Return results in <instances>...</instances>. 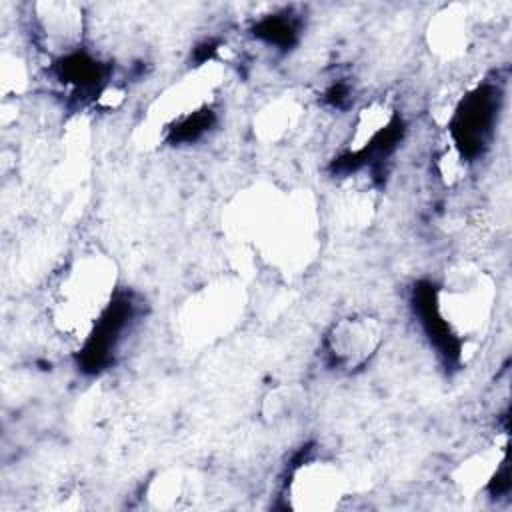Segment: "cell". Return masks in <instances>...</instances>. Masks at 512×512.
Instances as JSON below:
<instances>
[{"instance_id":"obj_1","label":"cell","mask_w":512,"mask_h":512,"mask_svg":"<svg viewBox=\"0 0 512 512\" xmlns=\"http://www.w3.org/2000/svg\"><path fill=\"white\" fill-rule=\"evenodd\" d=\"M228 232L282 274L304 272L316 256L320 212L310 192L254 184L226 210Z\"/></svg>"},{"instance_id":"obj_2","label":"cell","mask_w":512,"mask_h":512,"mask_svg":"<svg viewBox=\"0 0 512 512\" xmlns=\"http://www.w3.org/2000/svg\"><path fill=\"white\" fill-rule=\"evenodd\" d=\"M118 264L98 246L80 248L48 286V318L58 334L80 346L118 298Z\"/></svg>"},{"instance_id":"obj_3","label":"cell","mask_w":512,"mask_h":512,"mask_svg":"<svg viewBox=\"0 0 512 512\" xmlns=\"http://www.w3.org/2000/svg\"><path fill=\"white\" fill-rule=\"evenodd\" d=\"M222 80L224 66L220 60L208 58L196 64L150 102L140 124L144 138L194 140L210 124L212 102Z\"/></svg>"},{"instance_id":"obj_4","label":"cell","mask_w":512,"mask_h":512,"mask_svg":"<svg viewBox=\"0 0 512 512\" xmlns=\"http://www.w3.org/2000/svg\"><path fill=\"white\" fill-rule=\"evenodd\" d=\"M496 282L474 262H456L432 290L430 312L446 338L462 350L476 344L492 324L496 308Z\"/></svg>"},{"instance_id":"obj_5","label":"cell","mask_w":512,"mask_h":512,"mask_svg":"<svg viewBox=\"0 0 512 512\" xmlns=\"http://www.w3.org/2000/svg\"><path fill=\"white\" fill-rule=\"evenodd\" d=\"M248 294L240 278L224 274L196 288L180 306L176 320L182 340L206 346L226 338L242 322Z\"/></svg>"},{"instance_id":"obj_6","label":"cell","mask_w":512,"mask_h":512,"mask_svg":"<svg viewBox=\"0 0 512 512\" xmlns=\"http://www.w3.org/2000/svg\"><path fill=\"white\" fill-rule=\"evenodd\" d=\"M348 492L342 468L330 458H306L296 464L286 482V504L292 510H334Z\"/></svg>"},{"instance_id":"obj_7","label":"cell","mask_w":512,"mask_h":512,"mask_svg":"<svg viewBox=\"0 0 512 512\" xmlns=\"http://www.w3.org/2000/svg\"><path fill=\"white\" fill-rule=\"evenodd\" d=\"M32 36L54 62L64 60L84 46L86 16L76 2L48 0L30 6Z\"/></svg>"},{"instance_id":"obj_8","label":"cell","mask_w":512,"mask_h":512,"mask_svg":"<svg viewBox=\"0 0 512 512\" xmlns=\"http://www.w3.org/2000/svg\"><path fill=\"white\" fill-rule=\"evenodd\" d=\"M384 334L382 318L368 312L348 314L330 326L324 336V350L334 368L356 372L376 356Z\"/></svg>"},{"instance_id":"obj_9","label":"cell","mask_w":512,"mask_h":512,"mask_svg":"<svg viewBox=\"0 0 512 512\" xmlns=\"http://www.w3.org/2000/svg\"><path fill=\"white\" fill-rule=\"evenodd\" d=\"M472 38V22L466 6L450 4L436 12L426 28V42L434 56L456 60L466 54Z\"/></svg>"},{"instance_id":"obj_10","label":"cell","mask_w":512,"mask_h":512,"mask_svg":"<svg viewBox=\"0 0 512 512\" xmlns=\"http://www.w3.org/2000/svg\"><path fill=\"white\" fill-rule=\"evenodd\" d=\"M302 116L304 104L298 96L278 94L256 110L252 132L262 144H280L298 130Z\"/></svg>"},{"instance_id":"obj_11","label":"cell","mask_w":512,"mask_h":512,"mask_svg":"<svg viewBox=\"0 0 512 512\" xmlns=\"http://www.w3.org/2000/svg\"><path fill=\"white\" fill-rule=\"evenodd\" d=\"M508 448L506 444H494L482 452L472 454L456 466L452 478L464 494H476L484 488H490L500 472L508 468Z\"/></svg>"},{"instance_id":"obj_12","label":"cell","mask_w":512,"mask_h":512,"mask_svg":"<svg viewBox=\"0 0 512 512\" xmlns=\"http://www.w3.org/2000/svg\"><path fill=\"white\" fill-rule=\"evenodd\" d=\"M200 480L194 472L182 468H166L152 476L144 488V498L152 508L170 510L182 508L192 502V496H198Z\"/></svg>"},{"instance_id":"obj_13","label":"cell","mask_w":512,"mask_h":512,"mask_svg":"<svg viewBox=\"0 0 512 512\" xmlns=\"http://www.w3.org/2000/svg\"><path fill=\"white\" fill-rule=\"evenodd\" d=\"M346 176H350V178H346L342 182V188L338 190L334 214L342 222V226L356 230V228L366 226L374 214V206H376L374 196H372L374 190L368 184V180L358 182L354 172H350Z\"/></svg>"},{"instance_id":"obj_14","label":"cell","mask_w":512,"mask_h":512,"mask_svg":"<svg viewBox=\"0 0 512 512\" xmlns=\"http://www.w3.org/2000/svg\"><path fill=\"white\" fill-rule=\"evenodd\" d=\"M0 78H2V92L4 98L18 96L28 86V66L26 62L16 54H2L0 64Z\"/></svg>"}]
</instances>
